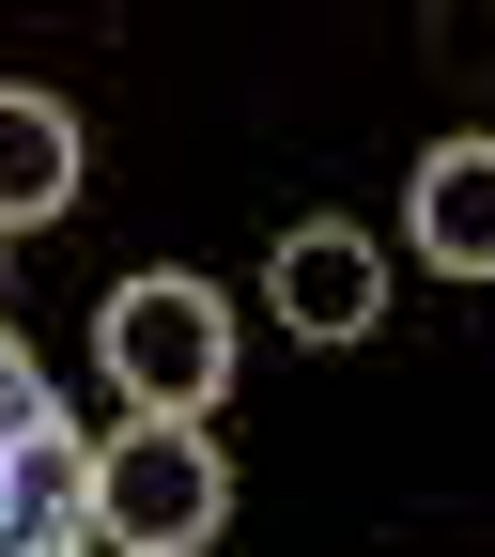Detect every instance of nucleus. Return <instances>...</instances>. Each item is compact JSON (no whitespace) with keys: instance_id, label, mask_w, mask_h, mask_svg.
Instances as JSON below:
<instances>
[{"instance_id":"f257e3e1","label":"nucleus","mask_w":495,"mask_h":557,"mask_svg":"<svg viewBox=\"0 0 495 557\" xmlns=\"http://www.w3.org/2000/svg\"><path fill=\"white\" fill-rule=\"evenodd\" d=\"M233 527V465L201 418H124L94 434V557H201Z\"/></svg>"},{"instance_id":"f03ea898","label":"nucleus","mask_w":495,"mask_h":557,"mask_svg":"<svg viewBox=\"0 0 495 557\" xmlns=\"http://www.w3.org/2000/svg\"><path fill=\"white\" fill-rule=\"evenodd\" d=\"M0 557H94V434L47 403L16 310H0Z\"/></svg>"},{"instance_id":"7ed1b4c3","label":"nucleus","mask_w":495,"mask_h":557,"mask_svg":"<svg viewBox=\"0 0 495 557\" xmlns=\"http://www.w3.org/2000/svg\"><path fill=\"white\" fill-rule=\"evenodd\" d=\"M94 357H109L124 418H218V387H233V310H218V278H124V295L94 310Z\"/></svg>"},{"instance_id":"20e7f679","label":"nucleus","mask_w":495,"mask_h":557,"mask_svg":"<svg viewBox=\"0 0 495 557\" xmlns=\"http://www.w3.org/2000/svg\"><path fill=\"white\" fill-rule=\"evenodd\" d=\"M263 310L295 325V341H372V310H387V263H372V233H341V218L279 233V263H263Z\"/></svg>"},{"instance_id":"39448f33","label":"nucleus","mask_w":495,"mask_h":557,"mask_svg":"<svg viewBox=\"0 0 495 557\" xmlns=\"http://www.w3.org/2000/svg\"><path fill=\"white\" fill-rule=\"evenodd\" d=\"M418 248L449 278H495V139H434L418 156Z\"/></svg>"},{"instance_id":"423d86ee","label":"nucleus","mask_w":495,"mask_h":557,"mask_svg":"<svg viewBox=\"0 0 495 557\" xmlns=\"http://www.w3.org/2000/svg\"><path fill=\"white\" fill-rule=\"evenodd\" d=\"M78 201V124L47 94H0V233H47Z\"/></svg>"}]
</instances>
